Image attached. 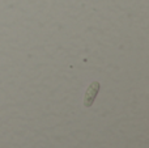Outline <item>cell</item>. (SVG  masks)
Segmentation results:
<instances>
[{
  "label": "cell",
  "instance_id": "obj_1",
  "mask_svg": "<svg viewBox=\"0 0 149 148\" xmlns=\"http://www.w3.org/2000/svg\"><path fill=\"white\" fill-rule=\"evenodd\" d=\"M98 89H100V83H98V81H93V83L89 85V88L86 89V92H85V97H84V105L86 108H89V106L93 105L95 97H97Z\"/></svg>",
  "mask_w": 149,
  "mask_h": 148
}]
</instances>
